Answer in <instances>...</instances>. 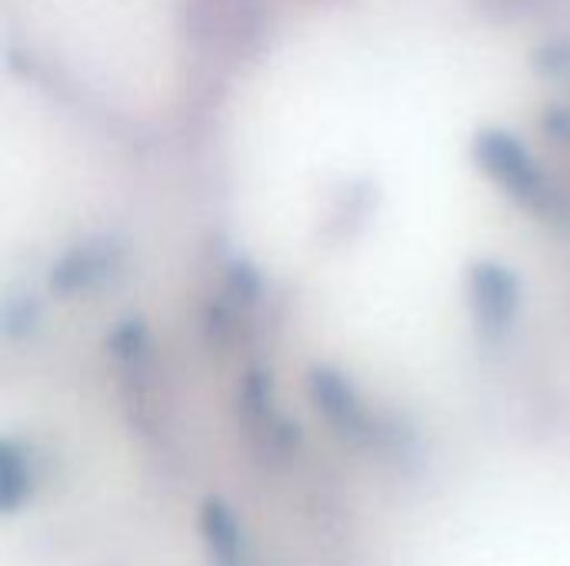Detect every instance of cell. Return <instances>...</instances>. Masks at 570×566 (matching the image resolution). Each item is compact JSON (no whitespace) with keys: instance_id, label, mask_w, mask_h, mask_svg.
Masks as SVG:
<instances>
[{"instance_id":"1","label":"cell","mask_w":570,"mask_h":566,"mask_svg":"<svg viewBox=\"0 0 570 566\" xmlns=\"http://www.w3.org/2000/svg\"><path fill=\"white\" fill-rule=\"evenodd\" d=\"M478 157L484 163V170L511 193L518 197L524 207L538 210V214H554L561 203H558V193L554 187L548 183V177L531 163V157L524 153L521 143H514L511 137L504 133H481L478 140Z\"/></svg>"},{"instance_id":"2","label":"cell","mask_w":570,"mask_h":566,"mask_svg":"<svg viewBox=\"0 0 570 566\" xmlns=\"http://www.w3.org/2000/svg\"><path fill=\"white\" fill-rule=\"evenodd\" d=\"M474 307L488 330H504L518 307V280L498 264L474 267Z\"/></svg>"},{"instance_id":"3","label":"cell","mask_w":570,"mask_h":566,"mask_svg":"<svg viewBox=\"0 0 570 566\" xmlns=\"http://www.w3.org/2000/svg\"><path fill=\"white\" fill-rule=\"evenodd\" d=\"M204 534H207V544H210V554H214L217 566L240 564L237 524H234V517L220 504H207V510H204Z\"/></svg>"}]
</instances>
